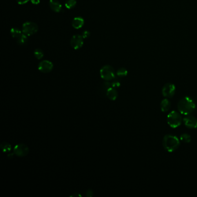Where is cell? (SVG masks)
<instances>
[{"label": "cell", "instance_id": "cell-1", "mask_svg": "<svg viewBox=\"0 0 197 197\" xmlns=\"http://www.w3.org/2000/svg\"><path fill=\"white\" fill-rule=\"evenodd\" d=\"M195 107L194 101L188 97H184L181 99L177 104L178 110L182 115H190L195 110Z\"/></svg>", "mask_w": 197, "mask_h": 197}, {"label": "cell", "instance_id": "cell-2", "mask_svg": "<svg viewBox=\"0 0 197 197\" xmlns=\"http://www.w3.org/2000/svg\"><path fill=\"white\" fill-rule=\"evenodd\" d=\"M163 146L165 149L168 152H173L179 148L180 145L179 139L172 135H165L163 141Z\"/></svg>", "mask_w": 197, "mask_h": 197}, {"label": "cell", "instance_id": "cell-3", "mask_svg": "<svg viewBox=\"0 0 197 197\" xmlns=\"http://www.w3.org/2000/svg\"><path fill=\"white\" fill-rule=\"evenodd\" d=\"M167 123L172 128H177L181 126L182 123L181 116L177 112L172 111L167 116Z\"/></svg>", "mask_w": 197, "mask_h": 197}, {"label": "cell", "instance_id": "cell-4", "mask_svg": "<svg viewBox=\"0 0 197 197\" xmlns=\"http://www.w3.org/2000/svg\"><path fill=\"white\" fill-rule=\"evenodd\" d=\"M101 77L106 81H110L115 78V73L114 68L109 65H106L102 66L100 70Z\"/></svg>", "mask_w": 197, "mask_h": 197}, {"label": "cell", "instance_id": "cell-5", "mask_svg": "<svg viewBox=\"0 0 197 197\" xmlns=\"http://www.w3.org/2000/svg\"><path fill=\"white\" fill-rule=\"evenodd\" d=\"M38 30V26L32 22H25L22 26V32L27 36H31L35 34Z\"/></svg>", "mask_w": 197, "mask_h": 197}, {"label": "cell", "instance_id": "cell-6", "mask_svg": "<svg viewBox=\"0 0 197 197\" xmlns=\"http://www.w3.org/2000/svg\"><path fill=\"white\" fill-rule=\"evenodd\" d=\"M29 148L27 146L23 143L16 145L13 148V153L17 157H26L29 153Z\"/></svg>", "mask_w": 197, "mask_h": 197}, {"label": "cell", "instance_id": "cell-7", "mask_svg": "<svg viewBox=\"0 0 197 197\" xmlns=\"http://www.w3.org/2000/svg\"><path fill=\"white\" fill-rule=\"evenodd\" d=\"M175 91V86L172 83L165 84L162 89V94L163 96L169 99L174 96Z\"/></svg>", "mask_w": 197, "mask_h": 197}, {"label": "cell", "instance_id": "cell-8", "mask_svg": "<svg viewBox=\"0 0 197 197\" xmlns=\"http://www.w3.org/2000/svg\"><path fill=\"white\" fill-rule=\"evenodd\" d=\"M83 38L82 35H75L71 39V45L74 49H81L83 45Z\"/></svg>", "mask_w": 197, "mask_h": 197}, {"label": "cell", "instance_id": "cell-9", "mask_svg": "<svg viewBox=\"0 0 197 197\" xmlns=\"http://www.w3.org/2000/svg\"><path fill=\"white\" fill-rule=\"evenodd\" d=\"M53 68V63L49 60H44L41 62L38 65V70L39 71L42 73H49L52 71Z\"/></svg>", "mask_w": 197, "mask_h": 197}, {"label": "cell", "instance_id": "cell-10", "mask_svg": "<svg viewBox=\"0 0 197 197\" xmlns=\"http://www.w3.org/2000/svg\"><path fill=\"white\" fill-rule=\"evenodd\" d=\"M183 123L188 128L194 129L197 128V119L192 115H187L186 117L183 119Z\"/></svg>", "mask_w": 197, "mask_h": 197}, {"label": "cell", "instance_id": "cell-11", "mask_svg": "<svg viewBox=\"0 0 197 197\" xmlns=\"http://www.w3.org/2000/svg\"><path fill=\"white\" fill-rule=\"evenodd\" d=\"M84 23V20L82 17H75L72 22V27L75 28V29H79L81 28L82 27Z\"/></svg>", "mask_w": 197, "mask_h": 197}, {"label": "cell", "instance_id": "cell-12", "mask_svg": "<svg viewBox=\"0 0 197 197\" xmlns=\"http://www.w3.org/2000/svg\"><path fill=\"white\" fill-rule=\"evenodd\" d=\"M49 6L52 11L55 12H60L62 9V5L57 0H50Z\"/></svg>", "mask_w": 197, "mask_h": 197}, {"label": "cell", "instance_id": "cell-13", "mask_svg": "<svg viewBox=\"0 0 197 197\" xmlns=\"http://www.w3.org/2000/svg\"><path fill=\"white\" fill-rule=\"evenodd\" d=\"M106 97L111 101H115L118 97V93L115 88H110L108 89L106 93Z\"/></svg>", "mask_w": 197, "mask_h": 197}, {"label": "cell", "instance_id": "cell-14", "mask_svg": "<svg viewBox=\"0 0 197 197\" xmlns=\"http://www.w3.org/2000/svg\"><path fill=\"white\" fill-rule=\"evenodd\" d=\"M170 107H171V103L168 99H164L161 102L160 108L163 112H168L170 109Z\"/></svg>", "mask_w": 197, "mask_h": 197}, {"label": "cell", "instance_id": "cell-15", "mask_svg": "<svg viewBox=\"0 0 197 197\" xmlns=\"http://www.w3.org/2000/svg\"><path fill=\"white\" fill-rule=\"evenodd\" d=\"M0 148L1 150L3 151L4 153H7V152H10L11 149H12V146L11 144L6 142H4L1 143L0 145Z\"/></svg>", "mask_w": 197, "mask_h": 197}, {"label": "cell", "instance_id": "cell-16", "mask_svg": "<svg viewBox=\"0 0 197 197\" xmlns=\"http://www.w3.org/2000/svg\"><path fill=\"white\" fill-rule=\"evenodd\" d=\"M27 37L28 36H27L26 34L23 33L22 35L16 39L17 44L20 45H24L27 44L28 41Z\"/></svg>", "mask_w": 197, "mask_h": 197}, {"label": "cell", "instance_id": "cell-17", "mask_svg": "<svg viewBox=\"0 0 197 197\" xmlns=\"http://www.w3.org/2000/svg\"><path fill=\"white\" fill-rule=\"evenodd\" d=\"M10 33H11L12 37L13 38L16 39L18 37H19L22 35V34H23V32H22L17 28H11Z\"/></svg>", "mask_w": 197, "mask_h": 197}, {"label": "cell", "instance_id": "cell-18", "mask_svg": "<svg viewBox=\"0 0 197 197\" xmlns=\"http://www.w3.org/2000/svg\"><path fill=\"white\" fill-rule=\"evenodd\" d=\"M77 5V0H66L65 5L66 8L71 9L73 8Z\"/></svg>", "mask_w": 197, "mask_h": 197}, {"label": "cell", "instance_id": "cell-19", "mask_svg": "<svg viewBox=\"0 0 197 197\" xmlns=\"http://www.w3.org/2000/svg\"><path fill=\"white\" fill-rule=\"evenodd\" d=\"M34 55L36 59H37L38 60H41L44 57V52L41 49H36L34 52Z\"/></svg>", "mask_w": 197, "mask_h": 197}, {"label": "cell", "instance_id": "cell-20", "mask_svg": "<svg viewBox=\"0 0 197 197\" xmlns=\"http://www.w3.org/2000/svg\"><path fill=\"white\" fill-rule=\"evenodd\" d=\"M127 73H128V71L124 68H121L120 69H119L116 72L117 76L120 77H126L127 75Z\"/></svg>", "mask_w": 197, "mask_h": 197}, {"label": "cell", "instance_id": "cell-21", "mask_svg": "<svg viewBox=\"0 0 197 197\" xmlns=\"http://www.w3.org/2000/svg\"><path fill=\"white\" fill-rule=\"evenodd\" d=\"M181 140L184 143L190 142L192 138L191 136L187 134H181Z\"/></svg>", "mask_w": 197, "mask_h": 197}, {"label": "cell", "instance_id": "cell-22", "mask_svg": "<svg viewBox=\"0 0 197 197\" xmlns=\"http://www.w3.org/2000/svg\"><path fill=\"white\" fill-rule=\"evenodd\" d=\"M112 83V87L113 88H119L120 86V81L117 80V79H114L113 82H111Z\"/></svg>", "mask_w": 197, "mask_h": 197}, {"label": "cell", "instance_id": "cell-23", "mask_svg": "<svg viewBox=\"0 0 197 197\" xmlns=\"http://www.w3.org/2000/svg\"><path fill=\"white\" fill-rule=\"evenodd\" d=\"M90 35V31H88V30H86L84 31H83L82 33V36L83 38L84 39L85 38H88Z\"/></svg>", "mask_w": 197, "mask_h": 197}, {"label": "cell", "instance_id": "cell-24", "mask_svg": "<svg viewBox=\"0 0 197 197\" xmlns=\"http://www.w3.org/2000/svg\"><path fill=\"white\" fill-rule=\"evenodd\" d=\"M29 1H30V0H16L17 2L20 5H23V4H26Z\"/></svg>", "mask_w": 197, "mask_h": 197}, {"label": "cell", "instance_id": "cell-25", "mask_svg": "<svg viewBox=\"0 0 197 197\" xmlns=\"http://www.w3.org/2000/svg\"><path fill=\"white\" fill-rule=\"evenodd\" d=\"M93 196V192L91 190H88L86 192V197H91Z\"/></svg>", "mask_w": 197, "mask_h": 197}, {"label": "cell", "instance_id": "cell-26", "mask_svg": "<svg viewBox=\"0 0 197 197\" xmlns=\"http://www.w3.org/2000/svg\"><path fill=\"white\" fill-rule=\"evenodd\" d=\"M30 1L34 5H38L40 2V0H30Z\"/></svg>", "mask_w": 197, "mask_h": 197}, {"label": "cell", "instance_id": "cell-27", "mask_svg": "<svg viewBox=\"0 0 197 197\" xmlns=\"http://www.w3.org/2000/svg\"><path fill=\"white\" fill-rule=\"evenodd\" d=\"M71 197H82V195L80 194H79L78 192H75V194H72V195H71V196H70Z\"/></svg>", "mask_w": 197, "mask_h": 197}, {"label": "cell", "instance_id": "cell-28", "mask_svg": "<svg viewBox=\"0 0 197 197\" xmlns=\"http://www.w3.org/2000/svg\"><path fill=\"white\" fill-rule=\"evenodd\" d=\"M196 99H197V97H196Z\"/></svg>", "mask_w": 197, "mask_h": 197}]
</instances>
